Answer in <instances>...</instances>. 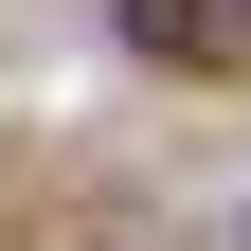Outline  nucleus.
Here are the masks:
<instances>
[{"mask_svg": "<svg viewBox=\"0 0 251 251\" xmlns=\"http://www.w3.org/2000/svg\"><path fill=\"white\" fill-rule=\"evenodd\" d=\"M126 36L179 72H251V0H126Z\"/></svg>", "mask_w": 251, "mask_h": 251, "instance_id": "1", "label": "nucleus"}, {"mask_svg": "<svg viewBox=\"0 0 251 251\" xmlns=\"http://www.w3.org/2000/svg\"><path fill=\"white\" fill-rule=\"evenodd\" d=\"M233 251H251V198H233Z\"/></svg>", "mask_w": 251, "mask_h": 251, "instance_id": "2", "label": "nucleus"}]
</instances>
